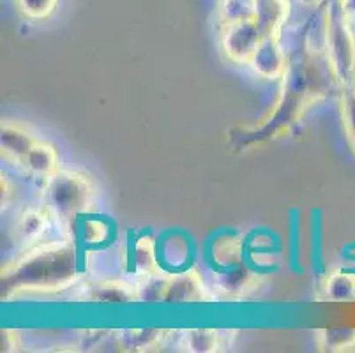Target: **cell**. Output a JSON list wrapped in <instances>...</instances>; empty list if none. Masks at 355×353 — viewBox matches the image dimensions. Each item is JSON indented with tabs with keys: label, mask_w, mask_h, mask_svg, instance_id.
Listing matches in <instances>:
<instances>
[{
	"label": "cell",
	"mask_w": 355,
	"mask_h": 353,
	"mask_svg": "<svg viewBox=\"0 0 355 353\" xmlns=\"http://www.w3.org/2000/svg\"><path fill=\"white\" fill-rule=\"evenodd\" d=\"M80 244L73 237L46 239L21 249L15 260L2 267V299L55 295L71 290L80 281Z\"/></svg>",
	"instance_id": "1"
},
{
	"label": "cell",
	"mask_w": 355,
	"mask_h": 353,
	"mask_svg": "<svg viewBox=\"0 0 355 353\" xmlns=\"http://www.w3.org/2000/svg\"><path fill=\"white\" fill-rule=\"evenodd\" d=\"M279 94L269 115L261 126L250 132L254 140H270L290 131L292 126L301 121L311 105L318 103L327 94V82L318 64L311 57L290 62L285 76L279 80Z\"/></svg>",
	"instance_id": "2"
},
{
	"label": "cell",
	"mask_w": 355,
	"mask_h": 353,
	"mask_svg": "<svg viewBox=\"0 0 355 353\" xmlns=\"http://www.w3.org/2000/svg\"><path fill=\"white\" fill-rule=\"evenodd\" d=\"M98 196L94 179L82 170H62L43 182L41 203L50 209L55 221L73 225L90 212Z\"/></svg>",
	"instance_id": "3"
},
{
	"label": "cell",
	"mask_w": 355,
	"mask_h": 353,
	"mask_svg": "<svg viewBox=\"0 0 355 353\" xmlns=\"http://www.w3.org/2000/svg\"><path fill=\"white\" fill-rule=\"evenodd\" d=\"M322 51L332 82L341 89L355 87V32L340 9L325 11Z\"/></svg>",
	"instance_id": "4"
},
{
	"label": "cell",
	"mask_w": 355,
	"mask_h": 353,
	"mask_svg": "<svg viewBox=\"0 0 355 353\" xmlns=\"http://www.w3.org/2000/svg\"><path fill=\"white\" fill-rule=\"evenodd\" d=\"M263 37H266V32L258 24V19L246 18L221 25L219 41H221L223 53L230 62L250 66Z\"/></svg>",
	"instance_id": "5"
},
{
	"label": "cell",
	"mask_w": 355,
	"mask_h": 353,
	"mask_svg": "<svg viewBox=\"0 0 355 353\" xmlns=\"http://www.w3.org/2000/svg\"><path fill=\"white\" fill-rule=\"evenodd\" d=\"M211 283L203 279L196 268L188 267L168 274L163 304H207L216 302Z\"/></svg>",
	"instance_id": "6"
},
{
	"label": "cell",
	"mask_w": 355,
	"mask_h": 353,
	"mask_svg": "<svg viewBox=\"0 0 355 353\" xmlns=\"http://www.w3.org/2000/svg\"><path fill=\"white\" fill-rule=\"evenodd\" d=\"M261 276L250 267L216 270L211 277V286L218 300H242L260 288Z\"/></svg>",
	"instance_id": "7"
},
{
	"label": "cell",
	"mask_w": 355,
	"mask_h": 353,
	"mask_svg": "<svg viewBox=\"0 0 355 353\" xmlns=\"http://www.w3.org/2000/svg\"><path fill=\"white\" fill-rule=\"evenodd\" d=\"M53 221V214L44 203L28 205L21 209L20 214L16 216L12 235H15L16 242L21 246V249L31 248V246L46 241V233L50 232V226Z\"/></svg>",
	"instance_id": "8"
},
{
	"label": "cell",
	"mask_w": 355,
	"mask_h": 353,
	"mask_svg": "<svg viewBox=\"0 0 355 353\" xmlns=\"http://www.w3.org/2000/svg\"><path fill=\"white\" fill-rule=\"evenodd\" d=\"M76 300L105 304V306H121V304L140 302V290L137 283H129L124 279H105L83 288Z\"/></svg>",
	"instance_id": "9"
},
{
	"label": "cell",
	"mask_w": 355,
	"mask_h": 353,
	"mask_svg": "<svg viewBox=\"0 0 355 353\" xmlns=\"http://www.w3.org/2000/svg\"><path fill=\"white\" fill-rule=\"evenodd\" d=\"M288 57L282 46V32L263 37L250 66L258 76L266 80H282L288 69Z\"/></svg>",
	"instance_id": "10"
},
{
	"label": "cell",
	"mask_w": 355,
	"mask_h": 353,
	"mask_svg": "<svg viewBox=\"0 0 355 353\" xmlns=\"http://www.w3.org/2000/svg\"><path fill=\"white\" fill-rule=\"evenodd\" d=\"M37 141L40 140L35 138L34 132L21 122H2V128H0V150H2V157L9 163L21 168L25 157Z\"/></svg>",
	"instance_id": "11"
},
{
	"label": "cell",
	"mask_w": 355,
	"mask_h": 353,
	"mask_svg": "<svg viewBox=\"0 0 355 353\" xmlns=\"http://www.w3.org/2000/svg\"><path fill=\"white\" fill-rule=\"evenodd\" d=\"M246 252L244 239L232 232L219 233L209 244V260L216 270H230L246 265Z\"/></svg>",
	"instance_id": "12"
},
{
	"label": "cell",
	"mask_w": 355,
	"mask_h": 353,
	"mask_svg": "<svg viewBox=\"0 0 355 353\" xmlns=\"http://www.w3.org/2000/svg\"><path fill=\"white\" fill-rule=\"evenodd\" d=\"M170 330L164 329H125L115 334V346L122 352H156L166 345Z\"/></svg>",
	"instance_id": "13"
},
{
	"label": "cell",
	"mask_w": 355,
	"mask_h": 353,
	"mask_svg": "<svg viewBox=\"0 0 355 353\" xmlns=\"http://www.w3.org/2000/svg\"><path fill=\"white\" fill-rule=\"evenodd\" d=\"M179 350L189 353H216L227 350L228 330L218 329H189L179 336Z\"/></svg>",
	"instance_id": "14"
},
{
	"label": "cell",
	"mask_w": 355,
	"mask_h": 353,
	"mask_svg": "<svg viewBox=\"0 0 355 353\" xmlns=\"http://www.w3.org/2000/svg\"><path fill=\"white\" fill-rule=\"evenodd\" d=\"M21 170L37 180H48L60 170V155L57 147L50 141L40 140L25 157Z\"/></svg>",
	"instance_id": "15"
},
{
	"label": "cell",
	"mask_w": 355,
	"mask_h": 353,
	"mask_svg": "<svg viewBox=\"0 0 355 353\" xmlns=\"http://www.w3.org/2000/svg\"><path fill=\"white\" fill-rule=\"evenodd\" d=\"M129 258L133 261V268L138 277L163 272L159 261V248H157L156 239L150 235H140L135 239L131 249H129Z\"/></svg>",
	"instance_id": "16"
},
{
	"label": "cell",
	"mask_w": 355,
	"mask_h": 353,
	"mask_svg": "<svg viewBox=\"0 0 355 353\" xmlns=\"http://www.w3.org/2000/svg\"><path fill=\"white\" fill-rule=\"evenodd\" d=\"M322 295L329 302H355V272L332 270L322 281Z\"/></svg>",
	"instance_id": "17"
},
{
	"label": "cell",
	"mask_w": 355,
	"mask_h": 353,
	"mask_svg": "<svg viewBox=\"0 0 355 353\" xmlns=\"http://www.w3.org/2000/svg\"><path fill=\"white\" fill-rule=\"evenodd\" d=\"M315 345L318 352H355V329H347V327L318 329L315 332Z\"/></svg>",
	"instance_id": "18"
},
{
	"label": "cell",
	"mask_w": 355,
	"mask_h": 353,
	"mask_svg": "<svg viewBox=\"0 0 355 353\" xmlns=\"http://www.w3.org/2000/svg\"><path fill=\"white\" fill-rule=\"evenodd\" d=\"M288 15V0H257V19L266 34L282 32Z\"/></svg>",
	"instance_id": "19"
},
{
	"label": "cell",
	"mask_w": 355,
	"mask_h": 353,
	"mask_svg": "<svg viewBox=\"0 0 355 353\" xmlns=\"http://www.w3.org/2000/svg\"><path fill=\"white\" fill-rule=\"evenodd\" d=\"M83 221L80 223V242L87 248H103L112 239V226L106 219L92 218V216H83Z\"/></svg>",
	"instance_id": "20"
},
{
	"label": "cell",
	"mask_w": 355,
	"mask_h": 353,
	"mask_svg": "<svg viewBox=\"0 0 355 353\" xmlns=\"http://www.w3.org/2000/svg\"><path fill=\"white\" fill-rule=\"evenodd\" d=\"M340 119L348 147L355 155V87L341 89Z\"/></svg>",
	"instance_id": "21"
},
{
	"label": "cell",
	"mask_w": 355,
	"mask_h": 353,
	"mask_svg": "<svg viewBox=\"0 0 355 353\" xmlns=\"http://www.w3.org/2000/svg\"><path fill=\"white\" fill-rule=\"evenodd\" d=\"M246 18H257V0H221L219 2L221 25Z\"/></svg>",
	"instance_id": "22"
},
{
	"label": "cell",
	"mask_w": 355,
	"mask_h": 353,
	"mask_svg": "<svg viewBox=\"0 0 355 353\" xmlns=\"http://www.w3.org/2000/svg\"><path fill=\"white\" fill-rule=\"evenodd\" d=\"M16 8L25 18L41 21V19H48L57 11L59 0H16Z\"/></svg>",
	"instance_id": "23"
},
{
	"label": "cell",
	"mask_w": 355,
	"mask_h": 353,
	"mask_svg": "<svg viewBox=\"0 0 355 353\" xmlns=\"http://www.w3.org/2000/svg\"><path fill=\"white\" fill-rule=\"evenodd\" d=\"M0 341H2V352L12 353L21 350V338L18 330L4 329L0 334Z\"/></svg>",
	"instance_id": "24"
},
{
	"label": "cell",
	"mask_w": 355,
	"mask_h": 353,
	"mask_svg": "<svg viewBox=\"0 0 355 353\" xmlns=\"http://www.w3.org/2000/svg\"><path fill=\"white\" fill-rule=\"evenodd\" d=\"M338 9H340L341 15H343L348 21L355 24V0H340V2H338Z\"/></svg>",
	"instance_id": "25"
},
{
	"label": "cell",
	"mask_w": 355,
	"mask_h": 353,
	"mask_svg": "<svg viewBox=\"0 0 355 353\" xmlns=\"http://www.w3.org/2000/svg\"><path fill=\"white\" fill-rule=\"evenodd\" d=\"M12 184L9 182L8 175L2 173V207H8V203L12 198Z\"/></svg>",
	"instance_id": "26"
},
{
	"label": "cell",
	"mask_w": 355,
	"mask_h": 353,
	"mask_svg": "<svg viewBox=\"0 0 355 353\" xmlns=\"http://www.w3.org/2000/svg\"><path fill=\"white\" fill-rule=\"evenodd\" d=\"M299 2H302L304 6H316V4H320L322 0H299Z\"/></svg>",
	"instance_id": "27"
}]
</instances>
